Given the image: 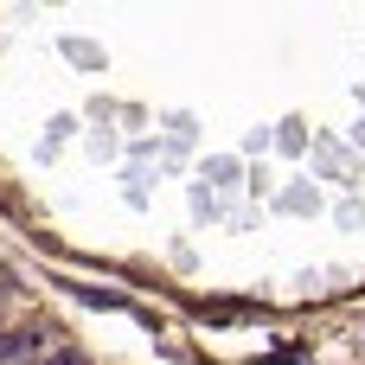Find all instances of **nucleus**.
Segmentation results:
<instances>
[{"mask_svg": "<svg viewBox=\"0 0 365 365\" xmlns=\"http://www.w3.org/2000/svg\"><path fill=\"white\" fill-rule=\"evenodd\" d=\"M26 346H32V334H0V365H6V359H19Z\"/></svg>", "mask_w": 365, "mask_h": 365, "instance_id": "1", "label": "nucleus"}]
</instances>
